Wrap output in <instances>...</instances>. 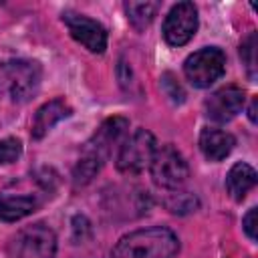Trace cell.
<instances>
[{"instance_id": "obj_4", "label": "cell", "mask_w": 258, "mask_h": 258, "mask_svg": "<svg viewBox=\"0 0 258 258\" xmlns=\"http://www.w3.org/2000/svg\"><path fill=\"white\" fill-rule=\"evenodd\" d=\"M149 173L155 185L163 189H177L185 183L189 175L187 161L173 145H161L155 149L153 159L149 163Z\"/></svg>"}, {"instance_id": "obj_14", "label": "cell", "mask_w": 258, "mask_h": 258, "mask_svg": "<svg viewBox=\"0 0 258 258\" xmlns=\"http://www.w3.org/2000/svg\"><path fill=\"white\" fill-rule=\"evenodd\" d=\"M38 202L34 196H16V194H0V220L2 222H18L30 216L36 210Z\"/></svg>"}, {"instance_id": "obj_7", "label": "cell", "mask_w": 258, "mask_h": 258, "mask_svg": "<svg viewBox=\"0 0 258 258\" xmlns=\"http://www.w3.org/2000/svg\"><path fill=\"white\" fill-rule=\"evenodd\" d=\"M56 236L44 224H32L18 232L12 242L14 258H54Z\"/></svg>"}, {"instance_id": "obj_9", "label": "cell", "mask_w": 258, "mask_h": 258, "mask_svg": "<svg viewBox=\"0 0 258 258\" xmlns=\"http://www.w3.org/2000/svg\"><path fill=\"white\" fill-rule=\"evenodd\" d=\"M62 22L67 24L71 36L79 44H83L87 50L101 54L107 48V30L101 22L85 14H79V12H71V10L62 12Z\"/></svg>"}, {"instance_id": "obj_10", "label": "cell", "mask_w": 258, "mask_h": 258, "mask_svg": "<svg viewBox=\"0 0 258 258\" xmlns=\"http://www.w3.org/2000/svg\"><path fill=\"white\" fill-rule=\"evenodd\" d=\"M244 103H246L244 89H240L238 85H226L210 95V99L206 101V113L212 121L226 123L232 121L244 109Z\"/></svg>"}, {"instance_id": "obj_6", "label": "cell", "mask_w": 258, "mask_h": 258, "mask_svg": "<svg viewBox=\"0 0 258 258\" xmlns=\"http://www.w3.org/2000/svg\"><path fill=\"white\" fill-rule=\"evenodd\" d=\"M4 75H6V93L14 103H26L38 91L42 79L40 64L28 58H14L4 62Z\"/></svg>"}, {"instance_id": "obj_15", "label": "cell", "mask_w": 258, "mask_h": 258, "mask_svg": "<svg viewBox=\"0 0 258 258\" xmlns=\"http://www.w3.org/2000/svg\"><path fill=\"white\" fill-rule=\"evenodd\" d=\"M157 10H159L157 2H125L127 20L137 30H145L157 16Z\"/></svg>"}, {"instance_id": "obj_21", "label": "cell", "mask_w": 258, "mask_h": 258, "mask_svg": "<svg viewBox=\"0 0 258 258\" xmlns=\"http://www.w3.org/2000/svg\"><path fill=\"white\" fill-rule=\"evenodd\" d=\"M0 93H6V75H4V62H0Z\"/></svg>"}, {"instance_id": "obj_1", "label": "cell", "mask_w": 258, "mask_h": 258, "mask_svg": "<svg viewBox=\"0 0 258 258\" xmlns=\"http://www.w3.org/2000/svg\"><path fill=\"white\" fill-rule=\"evenodd\" d=\"M129 129V121L125 117H109L101 123V127L93 133V137L85 143L81 157L73 169V179L77 185L89 183L103 167V163L113 153V147L121 143Z\"/></svg>"}, {"instance_id": "obj_13", "label": "cell", "mask_w": 258, "mask_h": 258, "mask_svg": "<svg viewBox=\"0 0 258 258\" xmlns=\"http://www.w3.org/2000/svg\"><path fill=\"white\" fill-rule=\"evenodd\" d=\"M254 185H256V171L252 165L238 161L230 167V171L226 175V189L232 196V200L242 202Z\"/></svg>"}, {"instance_id": "obj_2", "label": "cell", "mask_w": 258, "mask_h": 258, "mask_svg": "<svg viewBox=\"0 0 258 258\" xmlns=\"http://www.w3.org/2000/svg\"><path fill=\"white\" fill-rule=\"evenodd\" d=\"M177 250V236L169 228L153 226L123 236L115 244L111 258H173Z\"/></svg>"}, {"instance_id": "obj_17", "label": "cell", "mask_w": 258, "mask_h": 258, "mask_svg": "<svg viewBox=\"0 0 258 258\" xmlns=\"http://www.w3.org/2000/svg\"><path fill=\"white\" fill-rule=\"evenodd\" d=\"M20 155H22V141L20 139H16V137L0 139V163L2 165L14 163Z\"/></svg>"}, {"instance_id": "obj_16", "label": "cell", "mask_w": 258, "mask_h": 258, "mask_svg": "<svg viewBox=\"0 0 258 258\" xmlns=\"http://www.w3.org/2000/svg\"><path fill=\"white\" fill-rule=\"evenodd\" d=\"M256 48H258V40H256V32H248L246 38L240 44V58L242 64L246 67L248 79L256 81V73H258V58H256Z\"/></svg>"}, {"instance_id": "obj_8", "label": "cell", "mask_w": 258, "mask_h": 258, "mask_svg": "<svg viewBox=\"0 0 258 258\" xmlns=\"http://www.w3.org/2000/svg\"><path fill=\"white\" fill-rule=\"evenodd\" d=\"M198 30V8L194 2H177L163 20V38L171 46L187 44Z\"/></svg>"}, {"instance_id": "obj_5", "label": "cell", "mask_w": 258, "mask_h": 258, "mask_svg": "<svg viewBox=\"0 0 258 258\" xmlns=\"http://www.w3.org/2000/svg\"><path fill=\"white\" fill-rule=\"evenodd\" d=\"M155 149H157V145H155L153 133H149L147 129H137L131 137H127L121 143V147L117 151L115 165L121 173L137 175L145 167H149Z\"/></svg>"}, {"instance_id": "obj_18", "label": "cell", "mask_w": 258, "mask_h": 258, "mask_svg": "<svg viewBox=\"0 0 258 258\" xmlns=\"http://www.w3.org/2000/svg\"><path fill=\"white\" fill-rule=\"evenodd\" d=\"M167 208L171 212H175V214L191 212V210L198 208V200H196V196H189V194L179 191V194H173L171 200H167Z\"/></svg>"}, {"instance_id": "obj_19", "label": "cell", "mask_w": 258, "mask_h": 258, "mask_svg": "<svg viewBox=\"0 0 258 258\" xmlns=\"http://www.w3.org/2000/svg\"><path fill=\"white\" fill-rule=\"evenodd\" d=\"M256 214H258L256 208H250L248 214L242 220V228H244V232L250 240H256Z\"/></svg>"}, {"instance_id": "obj_12", "label": "cell", "mask_w": 258, "mask_h": 258, "mask_svg": "<svg viewBox=\"0 0 258 258\" xmlns=\"http://www.w3.org/2000/svg\"><path fill=\"white\" fill-rule=\"evenodd\" d=\"M71 107L64 103V99H52L48 103H44L36 115H34V121H32V129H30V135L32 139H42L58 121L67 119L71 115Z\"/></svg>"}, {"instance_id": "obj_11", "label": "cell", "mask_w": 258, "mask_h": 258, "mask_svg": "<svg viewBox=\"0 0 258 258\" xmlns=\"http://www.w3.org/2000/svg\"><path fill=\"white\" fill-rule=\"evenodd\" d=\"M236 145V139L232 133L218 129V127H204L200 133V149L206 159L210 161H222L226 159Z\"/></svg>"}, {"instance_id": "obj_20", "label": "cell", "mask_w": 258, "mask_h": 258, "mask_svg": "<svg viewBox=\"0 0 258 258\" xmlns=\"http://www.w3.org/2000/svg\"><path fill=\"white\" fill-rule=\"evenodd\" d=\"M256 105H258V101H256V99H252L250 109H248V117H250V121H252V123H256Z\"/></svg>"}, {"instance_id": "obj_3", "label": "cell", "mask_w": 258, "mask_h": 258, "mask_svg": "<svg viewBox=\"0 0 258 258\" xmlns=\"http://www.w3.org/2000/svg\"><path fill=\"white\" fill-rule=\"evenodd\" d=\"M224 73H226V54L218 46L200 48L191 52L183 62L185 79L198 89L212 87L218 79H222Z\"/></svg>"}]
</instances>
